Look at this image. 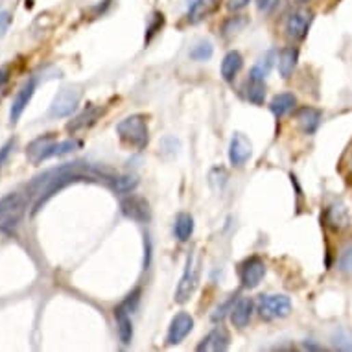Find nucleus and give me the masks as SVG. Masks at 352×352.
<instances>
[{"label": "nucleus", "mask_w": 352, "mask_h": 352, "mask_svg": "<svg viewBox=\"0 0 352 352\" xmlns=\"http://www.w3.org/2000/svg\"><path fill=\"white\" fill-rule=\"evenodd\" d=\"M113 174H109L107 170H98L94 166H89V164L81 163H67L61 164L57 168H52V170H46L41 176H37L33 181L28 185V195H33L37 198L36 206H33V214L37 211H41V206L54 198L57 192H61L63 189H67L68 185H74V182H85V181H94V182H103L109 187L111 181H113Z\"/></svg>", "instance_id": "1"}, {"label": "nucleus", "mask_w": 352, "mask_h": 352, "mask_svg": "<svg viewBox=\"0 0 352 352\" xmlns=\"http://www.w3.org/2000/svg\"><path fill=\"white\" fill-rule=\"evenodd\" d=\"M116 135L120 137L124 144L135 148V150H144L150 142V129L144 115L126 116L124 120L118 122Z\"/></svg>", "instance_id": "2"}, {"label": "nucleus", "mask_w": 352, "mask_h": 352, "mask_svg": "<svg viewBox=\"0 0 352 352\" xmlns=\"http://www.w3.org/2000/svg\"><path fill=\"white\" fill-rule=\"evenodd\" d=\"M201 277V258L195 253H190L189 258H187V266H185V271H182V277L179 280L176 290V303L185 304L189 303L190 297L194 295L195 288L200 284Z\"/></svg>", "instance_id": "3"}, {"label": "nucleus", "mask_w": 352, "mask_h": 352, "mask_svg": "<svg viewBox=\"0 0 352 352\" xmlns=\"http://www.w3.org/2000/svg\"><path fill=\"white\" fill-rule=\"evenodd\" d=\"M26 206H28V198L21 192H12L0 198V229L17 225L25 216Z\"/></svg>", "instance_id": "4"}, {"label": "nucleus", "mask_w": 352, "mask_h": 352, "mask_svg": "<svg viewBox=\"0 0 352 352\" xmlns=\"http://www.w3.org/2000/svg\"><path fill=\"white\" fill-rule=\"evenodd\" d=\"M256 312L266 321L282 319V317L290 316L292 301L286 295H260L258 303H256Z\"/></svg>", "instance_id": "5"}, {"label": "nucleus", "mask_w": 352, "mask_h": 352, "mask_svg": "<svg viewBox=\"0 0 352 352\" xmlns=\"http://www.w3.org/2000/svg\"><path fill=\"white\" fill-rule=\"evenodd\" d=\"M81 87L68 85L63 87L57 94H55L54 102L50 105V116L54 118H65V116L72 115L76 107H78L79 100H81Z\"/></svg>", "instance_id": "6"}, {"label": "nucleus", "mask_w": 352, "mask_h": 352, "mask_svg": "<svg viewBox=\"0 0 352 352\" xmlns=\"http://www.w3.org/2000/svg\"><path fill=\"white\" fill-rule=\"evenodd\" d=\"M238 275H240V282H242L243 288L253 290L264 279V275H266V264H264L260 256H249V258H245L240 264Z\"/></svg>", "instance_id": "7"}, {"label": "nucleus", "mask_w": 352, "mask_h": 352, "mask_svg": "<svg viewBox=\"0 0 352 352\" xmlns=\"http://www.w3.org/2000/svg\"><path fill=\"white\" fill-rule=\"evenodd\" d=\"M122 214L128 219H133L137 224H148L152 218V208L146 198L142 195H128L120 201Z\"/></svg>", "instance_id": "8"}, {"label": "nucleus", "mask_w": 352, "mask_h": 352, "mask_svg": "<svg viewBox=\"0 0 352 352\" xmlns=\"http://www.w3.org/2000/svg\"><path fill=\"white\" fill-rule=\"evenodd\" d=\"M312 21H314V15L310 12H304V10L290 13L284 25V31L288 39H292V41H304V37L308 36Z\"/></svg>", "instance_id": "9"}, {"label": "nucleus", "mask_w": 352, "mask_h": 352, "mask_svg": "<svg viewBox=\"0 0 352 352\" xmlns=\"http://www.w3.org/2000/svg\"><path fill=\"white\" fill-rule=\"evenodd\" d=\"M194 328V319L187 312H179L170 323V328H168V334H166V345L174 347L179 345L185 341V338L192 332Z\"/></svg>", "instance_id": "10"}, {"label": "nucleus", "mask_w": 352, "mask_h": 352, "mask_svg": "<svg viewBox=\"0 0 352 352\" xmlns=\"http://www.w3.org/2000/svg\"><path fill=\"white\" fill-rule=\"evenodd\" d=\"M253 155V144L251 140L242 133H234L229 144V161L232 166H243Z\"/></svg>", "instance_id": "11"}, {"label": "nucleus", "mask_w": 352, "mask_h": 352, "mask_svg": "<svg viewBox=\"0 0 352 352\" xmlns=\"http://www.w3.org/2000/svg\"><path fill=\"white\" fill-rule=\"evenodd\" d=\"M36 87H37L36 79L30 78L28 81H26L25 85H23V89L15 94L12 103V109H10V122H12V124H17L18 118L23 116L25 109L28 107V103H30L31 96H33V92H36Z\"/></svg>", "instance_id": "12"}, {"label": "nucleus", "mask_w": 352, "mask_h": 352, "mask_svg": "<svg viewBox=\"0 0 352 352\" xmlns=\"http://www.w3.org/2000/svg\"><path fill=\"white\" fill-rule=\"evenodd\" d=\"M103 115V107L100 105H89L83 113H79L78 116H74L72 120L67 124V131L68 133H78L81 129H87L94 126L100 116Z\"/></svg>", "instance_id": "13"}, {"label": "nucleus", "mask_w": 352, "mask_h": 352, "mask_svg": "<svg viewBox=\"0 0 352 352\" xmlns=\"http://www.w3.org/2000/svg\"><path fill=\"white\" fill-rule=\"evenodd\" d=\"M295 120H297L299 129L304 135H314L317 128L321 126L323 113L319 109H314V107H301L295 113Z\"/></svg>", "instance_id": "14"}, {"label": "nucleus", "mask_w": 352, "mask_h": 352, "mask_svg": "<svg viewBox=\"0 0 352 352\" xmlns=\"http://www.w3.org/2000/svg\"><path fill=\"white\" fill-rule=\"evenodd\" d=\"M227 349H229V332L221 327L211 330L205 340L198 345V352H224Z\"/></svg>", "instance_id": "15"}, {"label": "nucleus", "mask_w": 352, "mask_h": 352, "mask_svg": "<svg viewBox=\"0 0 352 352\" xmlns=\"http://www.w3.org/2000/svg\"><path fill=\"white\" fill-rule=\"evenodd\" d=\"M219 2L221 0H192L189 13H187V21L190 25H198L203 18L211 17L213 13L218 12Z\"/></svg>", "instance_id": "16"}, {"label": "nucleus", "mask_w": 352, "mask_h": 352, "mask_svg": "<svg viewBox=\"0 0 352 352\" xmlns=\"http://www.w3.org/2000/svg\"><path fill=\"white\" fill-rule=\"evenodd\" d=\"M253 310H255V303H253L249 297L238 299L231 310L232 325L236 328L247 327L251 321V317H253Z\"/></svg>", "instance_id": "17"}, {"label": "nucleus", "mask_w": 352, "mask_h": 352, "mask_svg": "<svg viewBox=\"0 0 352 352\" xmlns=\"http://www.w3.org/2000/svg\"><path fill=\"white\" fill-rule=\"evenodd\" d=\"M115 319H116V332H118V340L122 345H129L133 340V323L129 317V310L124 306H118L115 310Z\"/></svg>", "instance_id": "18"}, {"label": "nucleus", "mask_w": 352, "mask_h": 352, "mask_svg": "<svg viewBox=\"0 0 352 352\" xmlns=\"http://www.w3.org/2000/svg\"><path fill=\"white\" fill-rule=\"evenodd\" d=\"M325 219H327V225L330 229L341 231L349 225V211L343 203H332L325 213Z\"/></svg>", "instance_id": "19"}, {"label": "nucleus", "mask_w": 352, "mask_h": 352, "mask_svg": "<svg viewBox=\"0 0 352 352\" xmlns=\"http://www.w3.org/2000/svg\"><path fill=\"white\" fill-rule=\"evenodd\" d=\"M297 107V98L293 96L292 92H280V94H275L269 102V111L273 113L277 118H282L284 115H288L290 111H293Z\"/></svg>", "instance_id": "20"}, {"label": "nucleus", "mask_w": 352, "mask_h": 352, "mask_svg": "<svg viewBox=\"0 0 352 352\" xmlns=\"http://www.w3.org/2000/svg\"><path fill=\"white\" fill-rule=\"evenodd\" d=\"M242 67H243L242 54L236 52V50H231L229 54L225 55L224 61H221V78L231 83V81H234L238 72L242 70Z\"/></svg>", "instance_id": "21"}, {"label": "nucleus", "mask_w": 352, "mask_h": 352, "mask_svg": "<svg viewBox=\"0 0 352 352\" xmlns=\"http://www.w3.org/2000/svg\"><path fill=\"white\" fill-rule=\"evenodd\" d=\"M299 61V50L295 46H286L280 50L279 54V72L284 79L292 78L293 70L297 67Z\"/></svg>", "instance_id": "22"}, {"label": "nucleus", "mask_w": 352, "mask_h": 352, "mask_svg": "<svg viewBox=\"0 0 352 352\" xmlns=\"http://www.w3.org/2000/svg\"><path fill=\"white\" fill-rule=\"evenodd\" d=\"M54 142V135H44V137H39L31 142L28 150H26V157L30 159L33 164H39L44 161V153L50 148V144Z\"/></svg>", "instance_id": "23"}, {"label": "nucleus", "mask_w": 352, "mask_h": 352, "mask_svg": "<svg viewBox=\"0 0 352 352\" xmlns=\"http://www.w3.org/2000/svg\"><path fill=\"white\" fill-rule=\"evenodd\" d=\"M174 232L179 242H187L194 232V218L187 213L177 214L176 224H174Z\"/></svg>", "instance_id": "24"}, {"label": "nucleus", "mask_w": 352, "mask_h": 352, "mask_svg": "<svg viewBox=\"0 0 352 352\" xmlns=\"http://www.w3.org/2000/svg\"><path fill=\"white\" fill-rule=\"evenodd\" d=\"M81 146V142L76 139H68V140H61V142H52L50 148L44 153V161L52 157H63V155H68V153L76 152L78 148Z\"/></svg>", "instance_id": "25"}, {"label": "nucleus", "mask_w": 352, "mask_h": 352, "mask_svg": "<svg viewBox=\"0 0 352 352\" xmlns=\"http://www.w3.org/2000/svg\"><path fill=\"white\" fill-rule=\"evenodd\" d=\"M139 185V177L131 176V174H126V176H115L113 181H111L109 189L115 190L116 194H129L133 192Z\"/></svg>", "instance_id": "26"}, {"label": "nucleus", "mask_w": 352, "mask_h": 352, "mask_svg": "<svg viewBox=\"0 0 352 352\" xmlns=\"http://www.w3.org/2000/svg\"><path fill=\"white\" fill-rule=\"evenodd\" d=\"M245 98L255 105H262L266 100V83L256 81V79H247L245 83Z\"/></svg>", "instance_id": "27"}, {"label": "nucleus", "mask_w": 352, "mask_h": 352, "mask_svg": "<svg viewBox=\"0 0 352 352\" xmlns=\"http://www.w3.org/2000/svg\"><path fill=\"white\" fill-rule=\"evenodd\" d=\"M273 67V52H267L264 57H262L255 67L249 70V79H256V81H264L267 78V74Z\"/></svg>", "instance_id": "28"}, {"label": "nucleus", "mask_w": 352, "mask_h": 352, "mask_svg": "<svg viewBox=\"0 0 352 352\" xmlns=\"http://www.w3.org/2000/svg\"><path fill=\"white\" fill-rule=\"evenodd\" d=\"M214 54V49L213 44L208 43V41H200V43L195 44L194 49L190 50V57L194 61H208L213 57Z\"/></svg>", "instance_id": "29"}, {"label": "nucleus", "mask_w": 352, "mask_h": 352, "mask_svg": "<svg viewBox=\"0 0 352 352\" xmlns=\"http://www.w3.org/2000/svg\"><path fill=\"white\" fill-rule=\"evenodd\" d=\"M338 168H340V172L347 177V179L352 177V140L349 142V146L345 148L343 155H341L340 166H338Z\"/></svg>", "instance_id": "30"}, {"label": "nucleus", "mask_w": 352, "mask_h": 352, "mask_svg": "<svg viewBox=\"0 0 352 352\" xmlns=\"http://www.w3.org/2000/svg\"><path fill=\"white\" fill-rule=\"evenodd\" d=\"M247 25V18L243 17V15H238V17H232L229 18L227 23L224 25V36H232V33H236L243 28V26Z\"/></svg>", "instance_id": "31"}, {"label": "nucleus", "mask_w": 352, "mask_h": 352, "mask_svg": "<svg viewBox=\"0 0 352 352\" xmlns=\"http://www.w3.org/2000/svg\"><path fill=\"white\" fill-rule=\"evenodd\" d=\"M338 269L341 273L352 275V245H349L338 258Z\"/></svg>", "instance_id": "32"}, {"label": "nucleus", "mask_w": 352, "mask_h": 352, "mask_svg": "<svg viewBox=\"0 0 352 352\" xmlns=\"http://www.w3.org/2000/svg\"><path fill=\"white\" fill-rule=\"evenodd\" d=\"M153 21H155V23H152V25L148 26L146 41H150V39H152V37L155 36V33H157V31L161 30V28H163L164 15H163V13H155V15H153Z\"/></svg>", "instance_id": "33"}, {"label": "nucleus", "mask_w": 352, "mask_h": 352, "mask_svg": "<svg viewBox=\"0 0 352 352\" xmlns=\"http://www.w3.org/2000/svg\"><path fill=\"white\" fill-rule=\"evenodd\" d=\"M10 76H12L10 67L0 68V98L4 96V92H6V87L8 83H10Z\"/></svg>", "instance_id": "34"}, {"label": "nucleus", "mask_w": 352, "mask_h": 352, "mask_svg": "<svg viewBox=\"0 0 352 352\" xmlns=\"http://www.w3.org/2000/svg\"><path fill=\"white\" fill-rule=\"evenodd\" d=\"M13 148H15V139L8 140L6 144H4V146L0 148V166H2V164L6 163L8 157H10V155H12Z\"/></svg>", "instance_id": "35"}, {"label": "nucleus", "mask_w": 352, "mask_h": 352, "mask_svg": "<svg viewBox=\"0 0 352 352\" xmlns=\"http://www.w3.org/2000/svg\"><path fill=\"white\" fill-rule=\"evenodd\" d=\"M10 25H12V15H10V12H0V39L6 36Z\"/></svg>", "instance_id": "36"}, {"label": "nucleus", "mask_w": 352, "mask_h": 352, "mask_svg": "<svg viewBox=\"0 0 352 352\" xmlns=\"http://www.w3.org/2000/svg\"><path fill=\"white\" fill-rule=\"evenodd\" d=\"M279 4V0H256V8L264 13H271Z\"/></svg>", "instance_id": "37"}, {"label": "nucleus", "mask_w": 352, "mask_h": 352, "mask_svg": "<svg viewBox=\"0 0 352 352\" xmlns=\"http://www.w3.org/2000/svg\"><path fill=\"white\" fill-rule=\"evenodd\" d=\"M251 0H227V8L231 10V12H240L243 10L245 6H249Z\"/></svg>", "instance_id": "38"}, {"label": "nucleus", "mask_w": 352, "mask_h": 352, "mask_svg": "<svg viewBox=\"0 0 352 352\" xmlns=\"http://www.w3.org/2000/svg\"><path fill=\"white\" fill-rule=\"evenodd\" d=\"M304 349H310V351H319L321 347H316V345H312V343H306V345H304Z\"/></svg>", "instance_id": "39"}, {"label": "nucleus", "mask_w": 352, "mask_h": 352, "mask_svg": "<svg viewBox=\"0 0 352 352\" xmlns=\"http://www.w3.org/2000/svg\"><path fill=\"white\" fill-rule=\"evenodd\" d=\"M295 2H297V4H308L310 0H295Z\"/></svg>", "instance_id": "40"}]
</instances>
